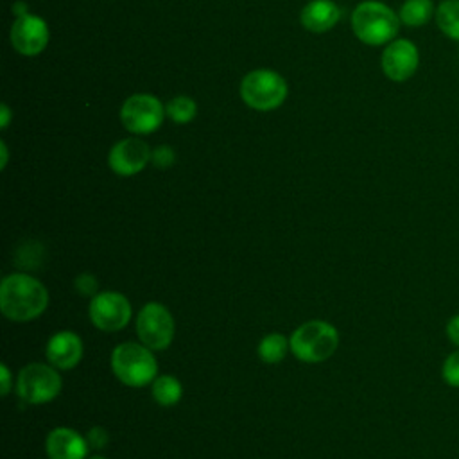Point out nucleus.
Returning a JSON list of instances; mask_svg holds the SVG:
<instances>
[{"label":"nucleus","mask_w":459,"mask_h":459,"mask_svg":"<svg viewBox=\"0 0 459 459\" xmlns=\"http://www.w3.org/2000/svg\"><path fill=\"white\" fill-rule=\"evenodd\" d=\"M11 43L23 56H38L48 43L47 22L34 14H20L11 27Z\"/></svg>","instance_id":"11"},{"label":"nucleus","mask_w":459,"mask_h":459,"mask_svg":"<svg viewBox=\"0 0 459 459\" xmlns=\"http://www.w3.org/2000/svg\"><path fill=\"white\" fill-rule=\"evenodd\" d=\"M74 287L75 290L84 296V298H93L95 294H99V281H97V276L91 274V273H81L75 281H74Z\"/></svg>","instance_id":"22"},{"label":"nucleus","mask_w":459,"mask_h":459,"mask_svg":"<svg viewBox=\"0 0 459 459\" xmlns=\"http://www.w3.org/2000/svg\"><path fill=\"white\" fill-rule=\"evenodd\" d=\"M113 375L129 387H143L158 377L154 351L142 342H122L111 351Z\"/></svg>","instance_id":"2"},{"label":"nucleus","mask_w":459,"mask_h":459,"mask_svg":"<svg viewBox=\"0 0 459 459\" xmlns=\"http://www.w3.org/2000/svg\"><path fill=\"white\" fill-rule=\"evenodd\" d=\"M61 375L52 364L30 362L23 366L16 378L18 396L30 405H39L54 400L61 393Z\"/></svg>","instance_id":"6"},{"label":"nucleus","mask_w":459,"mask_h":459,"mask_svg":"<svg viewBox=\"0 0 459 459\" xmlns=\"http://www.w3.org/2000/svg\"><path fill=\"white\" fill-rule=\"evenodd\" d=\"M436 14L432 0H405L400 7V22L407 27H421Z\"/></svg>","instance_id":"18"},{"label":"nucleus","mask_w":459,"mask_h":459,"mask_svg":"<svg viewBox=\"0 0 459 459\" xmlns=\"http://www.w3.org/2000/svg\"><path fill=\"white\" fill-rule=\"evenodd\" d=\"M176 333L172 312L158 301L145 303L136 316V335L142 344L152 351H161L170 346Z\"/></svg>","instance_id":"7"},{"label":"nucleus","mask_w":459,"mask_h":459,"mask_svg":"<svg viewBox=\"0 0 459 459\" xmlns=\"http://www.w3.org/2000/svg\"><path fill=\"white\" fill-rule=\"evenodd\" d=\"M445 332H446L448 341L459 348V314L452 316V317L446 321Z\"/></svg>","instance_id":"25"},{"label":"nucleus","mask_w":459,"mask_h":459,"mask_svg":"<svg viewBox=\"0 0 459 459\" xmlns=\"http://www.w3.org/2000/svg\"><path fill=\"white\" fill-rule=\"evenodd\" d=\"M0 149H2V161H0V167L4 169L7 165V147H5V142H0Z\"/></svg>","instance_id":"28"},{"label":"nucleus","mask_w":459,"mask_h":459,"mask_svg":"<svg viewBox=\"0 0 459 459\" xmlns=\"http://www.w3.org/2000/svg\"><path fill=\"white\" fill-rule=\"evenodd\" d=\"M256 351L265 364H278L285 359L287 351H290V341L283 333L273 332L262 337Z\"/></svg>","instance_id":"17"},{"label":"nucleus","mask_w":459,"mask_h":459,"mask_svg":"<svg viewBox=\"0 0 459 459\" xmlns=\"http://www.w3.org/2000/svg\"><path fill=\"white\" fill-rule=\"evenodd\" d=\"M195 111H197L195 102L185 95H179V97L169 100V104L165 108V115L178 124L190 122L195 117Z\"/></svg>","instance_id":"20"},{"label":"nucleus","mask_w":459,"mask_h":459,"mask_svg":"<svg viewBox=\"0 0 459 459\" xmlns=\"http://www.w3.org/2000/svg\"><path fill=\"white\" fill-rule=\"evenodd\" d=\"M441 377L446 385L459 387V350L452 351L441 366Z\"/></svg>","instance_id":"21"},{"label":"nucleus","mask_w":459,"mask_h":459,"mask_svg":"<svg viewBox=\"0 0 459 459\" xmlns=\"http://www.w3.org/2000/svg\"><path fill=\"white\" fill-rule=\"evenodd\" d=\"M151 149L138 138H124L117 142L108 156L109 169L118 176H134L151 161Z\"/></svg>","instance_id":"12"},{"label":"nucleus","mask_w":459,"mask_h":459,"mask_svg":"<svg viewBox=\"0 0 459 459\" xmlns=\"http://www.w3.org/2000/svg\"><path fill=\"white\" fill-rule=\"evenodd\" d=\"M341 18V9L332 0H312L301 11V23L310 32H326Z\"/></svg>","instance_id":"15"},{"label":"nucleus","mask_w":459,"mask_h":459,"mask_svg":"<svg viewBox=\"0 0 459 459\" xmlns=\"http://www.w3.org/2000/svg\"><path fill=\"white\" fill-rule=\"evenodd\" d=\"M0 373H2V378H0V385H2V396H7L11 387H13V380H11V371L7 368V364H0Z\"/></svg>","instance_id":"26"},{"label":"nucleus","mask_w":459,"mask_h":459,"mask_svg":"<svg viewBox=\"0 0 459 459\" xmlns=\"http://www.w3.org/2000/svg\"><path fill=\"white\" fill-rule=\"evenodd\" d=\"M9 120H11V109L5 104H2V108H0V127L5 129L9 126Z\"/></svg>","instance_id":"27"},{"label":"nucleus","mask_w":459,"mask_h":459,"mask_svg":"<svg viewBox=\"0 0 459 459\" xmlns=\"http://www.w3.org/2000/svg\"><path fill=\"white\" fill-rule=\"evenodd\" d=\"M292 355L307 364L330 359L339 346L337 328L323 319H310L299 325L289 337Z\"/></svg>","instance_id":"4"},{"label":"nucleus","mask_w":459,"mask_h":459,"mask_svg":"<svg viewBox=\"0 0 459 459\" xmlns=\"http://www.w3.org/2000/svg\"><path fill=\"white\" fill-rule=\"evenodd\" d=\"M45 353H47L48 364H52L59 371H66V369H74L81 362L84 346L81 337L75 332L61 330L48 339Z\"/></svg>","instance_id":"13"},{"label":"nucleus","mask_w":459,"mask_h":459,"mask_svg":"<svg viewBox=\"0 0 459 459\" xmlns=\"http://www.w3.org/2000/svg\"><path fill=\"white\" fill-rule=\"evenodd\" d=\"M174 160H176V154H174V151L169 145H160V147H156L151 152V161L158 169L170 167L174 163Z\"/></svg>","instance_id":"23"},{"label":"nucleus","mask_w":459,"mask_h":459,"mask_svg":"<svg viewBox=\"0 0 459 459\" xmlns=\"http://www.w3.org/2000/svg\"><path fill=\"white\" fill-rule=\"evenodd\" d=\"M88 459H106L104 455H91V457H88Z\"/></svg>","instance_id":"29"},{"label":"nucleus","mask_w":459,"mask_h":459,"mask_svg":"<svg viewBox=\"0 0 459 459\" xmlns=\"http://www.w3.org/2000/svg\"><path fill=\"white\" fill-rule=\"evenodd\" d=\"M90 319L102 332L122 330L131 319V301L117 290H100L90 301Z\"/></svg>","instance_id":"9"},{"label":"nucleus","mask_w":459,"mask_h":459,"mask_svg":"<svg viewBox=\"0 0 459 459\" xmlns=\"http://www.w3.org/2000/svg\"><path fill=\"white\" fill-rule=\"evenodd\" d=\"M285 79L267 68L249 72L240 82L242 100L258 111H271L283 104L287 97Z\"/></svg>","instance_id":"5"},{"label":"nucleus","mask_w":459,"mask_h":459,"mask_svg":"<svg viewBox=\"0 0 459 459\" xmlns=\"http://www.w3.org/2000/svg\"><path fill=\"white\" fill-rule=\"evenodd\" d=\"M86 441H88L90 448H93V450H100V448H104V446L108 445V441H109V434H108V430H106L104 427L95 425V427H91V429L88 430V434H86Z\"/></svg>","instance_id":"24"},{"label":"nucleus","mask_w":459,"mask_h":459,"mask_svg":"<svg viewBox=\"0 0 459 459\" xmlns=\"http://www.w3.org/2000/svg\"><path fill=\"white\" fill-rule=\"evenodd\" d=\"M400 16L382 2L366 0L351 14L353 34L366 45L391 43L398 34Z\"/></svg>","instance_id":"3"},{"label":"nucleus","mask_w":459,"mask_h":459,"mask_svg":"<svg viewBox=\"0 0 459 459\" xmlns=\"http://www.w3.org/2000/svg\"><path fill=\"white\" fill-rule=\"evenodd\" d=\"M48 459H86L90 445L84 436L70 427H56L45 439Z\"/></svg>","instance_id":"14"},{"label":"nucleus","mask_w":459,"mask_h":459,"mask_svg":"<svg viewBox=\"0 0 459 459\" xmlns=\"http://www.w3.org/2000/svg\"><path fill=\"white\" fill-rule=\"evenodd\" d=\"M436 23L450 39L459 41V0H443L436 7Z\"/></svg>","instance_id":"19"},{"label":"nucleus","mask_w":459,"mask_h":459,"mask_svg":"<svg viewBox=\"0 0 459 459\" xmlns=\"http://www.w3.org/2000/svg\"><path fill=\"white\" fill-rule=\"evenodd\" d=\"M152 398L161 407L176 405L183 396V385L174 375H158L152 384Z\"/></svg>","instance_id":"16"},{"label":"nucleus","mask_w":459,"mask_h":459,"mask_svg":"<svg viewBox=\"0 0 459 459\" xmlns=\"http://www.w3.org/2000/svg\"><path fill=\"white\" fill-rule=\"evenodd\" d=\"M48 305L47 287L27 273H11L0 283L2 314L14 323L39 317Z\"/></svg>","instance_id":"1"},{"label":"nucleus","mask_w":459,"mask_h":459,"mask_svg":"<svg viewBox=\"0 0 459 459\" xmlns=\"http://www.w3.org/2000/svg\"><path fill=\"white\" fill-rule=\"evenodd\" d=\"M165 117V109L161 102L149 93L131 95L122 109L120 120L124 127L134 134H149L156 131Z\"/></svg>","instance_id":"8"},{"label":"nucleus","mask_w":459,"mask_h":459,"mask_svg":"<svg viewBox=\"0 0 459 459\" xmlns=\"http://www.w3.org/2000/svg\"><path fill=\"white\" fill-rule=\"evenodd\" d=\"M382 72L391 81L402 82L414 75L420 65V52L409 39H393L382 52Z\"/></svg>","instance_id":"10"}]
</instances>
